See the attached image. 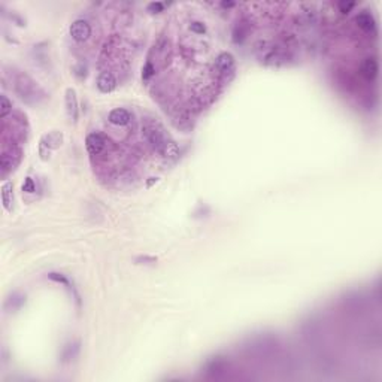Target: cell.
Instances as JSON below:
<instances>
[{
  "instance_id": "25",
  "label": "cell",
  "mask_w": 382,
  "mask_h": 382,
  "mask_svg": "<svg viewBox=\"0 0 382 382\" xmlns=\"http://www.w3.org/2000/svg\"><path fill=\"white\" fill-rule=\"evenodd\" d=\"M224 8H232V6H235V3H232V2H224V3H221Z\"/></svg>"
},
{
  "instance_id": "24",
  "label": "cell",
  "mask_w": 382,
  "mask_h": 382,
  "mask_svg": "<svg viewBox=\"0 0 382 382\" xmlns=\"http://www.w3.org/2000/svg\"><path fill=\"white\" fill-rule=\"evenodd\" d=\"M337 6H339V11H340L342 14H348V12H349L355 5H354V3H351V2H340Z\"/></svg>"
},
{
  "instance_id": "4",
  "label": "cell",
  "mask_w": 382,
  "mask_h": 382,
  "mask_svg": "<svg viewBox=\"0 0 382 382\" xmlns=\"http://www.w3.org/2000/svg\"><path fill=\"white\" fill-rule=\"evenodd\" d=\"M63 133L60 131H50L42 136L41 143H39V154L42 160L50 158V149H57L63 143Z\"/></svg>"
},
{
  "instance_id": "19",
  "label": "cell",
  "mask_w": 382,
  "mask_h": 382,
  "mask_svg": "<svg viewBox=\"0 0 382 382\" xmlns=\"http://www.w3.org/2000/svg\"><path fill=\"white\" fill-rule=\"evenodd\" d=\"M190 29H191V32L196 33V35H203L206 32V26L203 23H200V21H193V23L190 24Z\"/></svg>"
},
{
  "instance_id": "6",
  "label": "cell",
  "mask_w": 382,
  "mask_h": 382,
  "mask_svg": "<svg viewBox=\"0 0 382 382\" xmlns=\"http://www.w3.org/2000/svg\"><path fill=\"white\" fill-rule=\"evenodd\" d=\"M215 70L221 76H227V73H233L235 70V57L230 53H220L215 59Z\"/></svg>"
},
{
  "instance_id": "9",
  "label": "cell",
  "mask_w": 382,
  "mask_h": 382,
  "mask_svg": "<svg viewBox=\"0 0 382 382\" xmlns=\"http://www.w3.org/2000/svg\"><path fill=\"white\" fill-rule=\"evenodd\" d=\"M354 21H355L357 27L360 30H363L364 33H373L376 30V21H375L373 15L369 14L367 11H363V12L357 14Z\"/></svg>"
},
{
  "instance_id": "22",
  "label": "cell",
  "mask_w": 382,
  "mask_h": 382,
  "mask_svg": "<svg viewBox=\"0 0 382 382\" xmlns=\"http://www.w3.org/2000/svg\"><path fill=\"white\" fill-rule=\"evenodd\" d=\"M136 263H137V264H155V263H157V258L143 255V257H137V258H136Z\"/></svg>"
},
{
  "instance_id": "8",
  "label": "cell",
  "mask_w": 382,
  "mask_h": 382,
  "mask_svg": "<svg viewBox=\"0 0 382 382\" xmlns=\"http://www.w3.org/2000/svg\"><path fill=\"white\" fill-rule=\"evenodd\" d=\"M64 103H66V112L70 121H76L78 115H79V109H78V97H76V91L73 88H67L66 90V96H64Z\"/></svg>"
},
{
  "instance_id": "20",
  "label": "cell",
  "mask_w": 382,
  "mask_h": 382,
  "mask_svg": "<svg viewBox=\"0 0 382 382\" xmlns=\"http://www.w3.org/2000/svg\"><path fill=\"white\" fill-rule=\"evenodd\" d=\"M154 73H155V67L152 66V63H151V62H148V63L145 64L143 70H142V76H143L145 79H148V78L154 76Z\"/></svg>"
},
{
  "instance_id": "2",
  "label": "cell",
  "mask_w": 382,
  "mask_h": 382,
  "mask_svg": "<svg viewBox=\"0 0 382 382\" xmlns=\"http://www.w3.org/2000/svg\"><path fill=\"white\" fill-rule=\"evenodd\" d=\"M142 133L145 136V140L148 142V145L157 151V152H163L164 146L167 145L169 139L166 137V134L163 133V128L158 127L157 124L152 123H146L142 128Z\"/></svg>"
},
{
  "instance_id": "23",
  "label": "cell",
  "mask_w": 382,
  "mask_h": 382,
  "mask_svg": "<svg viewBox=\"0 0 382 382\" xmlns=\"http://www.w3.org/2000/svg\"><path fill=\"white\" fill-rule=\"evenodd\" d=\"M48 278L50 279H53V281H56V282H62V284H64V285H69V282H67V279L62 275V273H50L48 275Z\"/></svg>"
},
{
  "instance_id": "12",
  "label": "cell",
  "mask_w": 382,
  "mask_h": 382,
  "mask_svg": "<svg viewBox=\"0 0 382 382\" xmlns=\"http://www.w3.org/2000/svg\"><path fill=\"white\" fill-rule=\"evenodd\" d=\"M108 120L111 124L114 126H127L131 120V115L127 109L124 108H115L109 112L108 115Z\"/></svg>"
},
{
  "instance_id": "10",
  "label": "cell",
  "mask_w": 382,
  "mask_h": 382,
  "mask_svg": "<svg viewBox=\"0 0 382 382\" xmlns=\"http://www.w3.org/2000/svg\"><path fill=\"white\" fill-rule=\"evenodd\" d=\"M117 87V78L112 72L109 70H103L99 76H97V88L102 93H111L114 91Z\"/></svg>"
},
{
  "instance_id": "11",
  "label": "cell",
  "mask_w": 382,
  "mask_h": 382,
  "mask_svg": "<svg viewBox=\"0 0 382 382\" xmlns=\"http://www.w3.org/2000/svg\"><path fill=\"white\" fill-rule=\"evenodd\" d=\"M379 72V66H378V60L375 57H367L363 64H361V75L364 79L367 81H373L376 79Z\"/></svg>"
},
{
  "instance_id": "13",
  "label": "cell",
  "mask_w": 382,
  "mask_h": 382,
  "mask_svg": "<svg viewBox=\"0 0 382 382\" xmlns=\"http://www.w3.org/2000/svg\"><path fill=\"white\" fill-rule=\"evenodd\" d=\"M296 21H297V26H314L318 21V14L315 9L308 8V9H303L297 15Z\"/></svg>"
},
{
  "instance_id": "17",
  "label": "cell",
  "mask_w": 382,
  "mask_h": 382,
  "mask_svg": "<svg viewBox=\"0 0 382 382\" xmlns=\"http://www.w3.org/2000/svg\"><path fill=\"white\" fill-rule=\"evenodd\" d=\"M0 102H2V106H0V108H2V109H0V115H2V118L5 120L8 117V114L12 111V105H11L9 99L5 94L0 96Z\"/></svg>"
},
{
  "instance_id": "18",
  "label": "cell",
  "mask_w": 382,
  "mask_h": 382,
  "mask_svg": "<svg viewBox=\"0 0 382 382\" xmlns=\"http://www.w3.org/2000/svg\"><path fill=\"white\" fill-rule=\"evenodd\" d=\"M21 188H23L24 193H35V191H36V184H35V181L32 178H26Z\"/></svg>"
},
{
  "instance_id": "3",
  "label": "cell",
  "mask_w": 382,
  "mask_h": 382,
  "mask_svg": "<svg viewBox=\"0 0 382 382\" xmlns=\"http://www.w3.org/2000/svg\"><path fill=\"white\" fill-rule=\"evenodd\" d=\"M257 54H258V59L266 64H278L285 62L287 59L284 51L270 42H260L257 47Z\"/></svg>"
},
{
  "instance_id": "16",
  "label": "cell",
  "mask_w": 382,
  "mask_h": 382,
  "mask_svg": "<svg viewBox=\"0 0 382 382\" xmlns=\"http://www.w3.org/2000/svg\"><path fill=\"white\" fill-rule=\"evenodd\" d=\"M161 154H163L166 158H169V160H176V158L179 157V148H178V145H176L173 140H169Z\"/></svg>"
},
{
  "instance_id": "5",
  "label": "cell",
  "mask_w": 382,
  "mask_h": 382,
  "mask_svg": "<svg viewBox=\"0 0 382 382\" xmlns=\"http://www.w3.org/2000/svg\"><path fill=\"white\" fill-rule=\"evenodd\" d=\"M70 36L76 42H85L91 36V26L84 20H76L70 24Z\"/></svg>"
},
{
  "instance_id": "7",
  "label": "cell",
  "mask_w": 382,
  "mask_h": 382,
  "mask_svg": "<svg viewBox=\"0 0 382 382\" xmlns=\"http://www.w3.org/2000/svg\"><path fill=\"white\" fill-rule=\"evenodd\" d=\"M85 146L91 155H99L103 152L106 146V140L100 133H90L85 139Z\"/></svg>"
},
{
  "instance_id": "14",
  "label": "cell",
  "mask_w": 382,
  "mask_h": 382,
  "mask_svg": "<svg viewBox=\"0 0 382 382\" xmlns=\"http://www.w3.org/2000/svg\"><path fill=\"white\" fill-rule=\"evenodd\" d=\"M14 200V194H12V182H5L2 185V202H3V206L6 211H12L11 208V203Z\"/></svg>"
},
{
  "instance_id": "1",
  "label": "cell",
  "mask_w": 382,
  "mask_h": 382,
  "mask_svg": "<svg viewBox=\"0 0 382 382\" xmlns=\"http://www.w3.org/2000/svg\"><path fill=\"white\" fill-rule=\"evenodd\" d=\"M15 91L26 103H38L45 97V93L39 85L26 73H20L15 79Z\"/></svg>"
},
{
  "instance_id": "15",
  "label": "cell",
  "mask_w": 382,
  "mask_h": 382,
  "mask_svg": "<svg viewBox=\"0 0 382 382\" xmlns=\"http://www.w3.org/2000/svg\"><path fill=\"white\" fill-rule=\"evenodd\" d=\"M248 30H250L248 23H238L233 29V41L236 44H241L248 36Z\"/></svg>"
},
{
  "instance_id": "21",
  "label": "cell",
  "mask_w": 382,
  "mask_h": 382,
  "mask_svg": "<svg viewBox=\"0 0 382 382\" xmlns=\"http://www.w3.org/2000/svg\"><path fill=\"white\" fill-rule=\"evenodd\" d=\"M164 9V3H160V2H152L148 5V11L152 12V14H158Z\"/></svg>"
}]
</instances>
